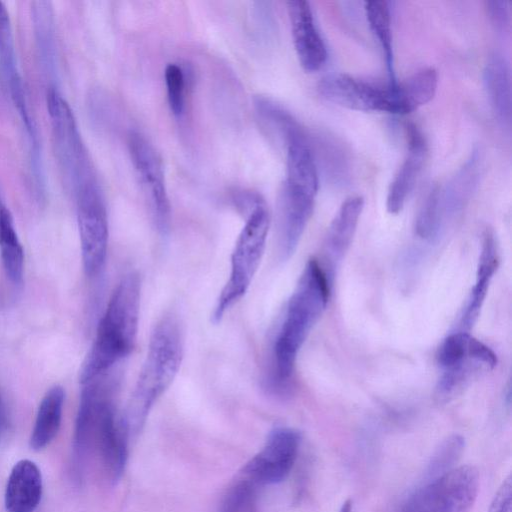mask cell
I'll return each instance as SVG.
<instances>
[{"mask_svg": "<svg viewBox=\"0 0 512 512\" xmlns=\"http://www.w3.org/2000/svg\"><path fill=\"white\" fill-rule=\"evenodd\" d=\"M287 10L298 60L304 70L315 72L326 62L327 50L310 4L304 0L288 1Z\"/></svg>", "mask_w": 512, "mask_h": 512, "instance_id": "7c38bea8", "label": "cell"}, {"mask_svg": "<svg viewBox=\"0 0 512 512\" xmlns=\"http://www.w3.org/2000/svg\"><path fill=\"white\" fill-rule=\"evenodd\" d=\"M184 336L178 317L165 314L155 324L135 387L123 412L130 434L138 433L175 380L183 360Z\"/></svg>", "mask_w": 512, "mask_h": 512, "instance_id": "277c9868", "label": "cell"}, {"mask_svg": "<svg viewBox=\"0 0 512 512\" xmlns=\"http://www.w3.org/2000/svg\"><path fill=\"white\" fill-rule=\"evenodd\" d=\"M118 382L108 372L83 384L72 446L73 466L79 478L92 456L110 482H117L123 475L131 434L123 412L118 410Z\"/></svg>", "mask_w": 512, "mask_h": 512, "instance_id": "6da1fadb", "label": "cell"}, {"mask_svg": "<svg viewBox=\"0 0 512 512\" xmlns=\"http://www.w3.org/2000/svg\"><path fill=\"white\" fill-rule=\"evenodd\" d=\"M0 69L5 82L21 76L15 51L13 29L6 5L0 1Z\"/></svg>", "mask_w": 512, "mask_h": 512, "instance_id": "d4e9b609", "label": "cell"}, {"mask_svg": "<svg viewBox=\"0 0 512 512\" xmlns=\"http://www.w3.org/2000/svg\"><path fill=\"white\" fill-rule=\"evenodd\" d=\"M53 147L67 187L73 195L85 186L97 182L87 149L82 140L74 113L54 87L46 94Z\"/></svg>", "mask_w": 512, "mask_h": 512, "instance_id": "8992f818", "label": "cell"}, {"mask_svg": "<svg viewBox=\"0 0 512 512\" xmlns=\"http://www.w3.org/2000/svg\"><path fill=\"white\" fill-rule=\"evenodd\" d=\"M317 90L325 100L348 109L407 114L399 82L384 86L347 74H332L321 79Z\"/></svg>", "mask_w": 512, "mask_h": 512, "instance_id": "ba28073f", "label": "cell"}, {"mask_svg": "<svg viewBox=\"0 0 512 512\" xmlns=\"http://www.w3.org/2000/svg\"><path fill=\"white\" fill-rule=\"evenodd\" d=\"M7 427V412L4 401L0 395V441Z\"/></svg>", "mask_w": 512, "mask_h": 512, "instance_id": "1f68e13d", "label": "cell"}, {"mask_svg": "<svg viewBox=\"0 0 512 512\" xmlns=\"http://www.w3.org/2000/svg\"><path fill=\"white\" fill-rule=\"evenodd\" d=\"M33 29L42 65L52 73L56 66V38L53 9L50 2L36 1L31 5Z\"/></svg>", "mask_w": 512, "mask_h": 512, "instance_id": "7402d4cb", "label": "cell"}, {"mask_svg": "<svg viewBox=\"0 0 512 512\" xmlns=\"http://www.w3.org/2000/svg\"><path fill=\"white\" fill-rule=\"evenodd\" d=\"M480 367L482 366L470 360L463 364L444 369L436 385V397L440 401H446L453 397L470 376Z\"/></svg>", "mask_w": 512, "mask_h": 512, "instance_id": "4316f807", "label": "cell"}, {"mask_svg": "<svg viewBox=\"0 0 512 512\" xmlns=\"http://www.w3.org/2000/svg\"><path fill=\"white\" fill-rule=\"evenodd\" d=\"M164 78L170 110L174 116L181 117L185 109L184 70L177 63H169L165 68Z\"/></svg>", "mask_w": 512, "mask_h": 512, "instance_id": "83f0119b", "label": "cell"}, {"mask_svg": "<svg viewBox=\"0 0 512 512\" xmlns=\"http://www.w3.org/2000/svg\"><path fill=\"white\" fill-rule=\"evenodd\" d=\"M485 89L499 123L511 125V75L509 64L504 57L495 54L489 58L484 71Z\"/></svg>", "mask_w": 512, "mask_h": 512, "instance_id": "ac0fdd59", "label": "cell"}, {"mask_svg": "<svg viewBox=\"0 0 512 512\" xmlns=\"http://www.w3.org/2000/svg\"><path fill=\"white\" fill-rule=\"evenodd\" d=\"M331 285L321 263L309 259L272 342L264 378V388L271 395L283 397L289 393L297 356L328 304Z\"/></svg>", "mask_w": 512, "mask_h": 512, "instance_id": "7a4b0ae2", "label": "cell"}, {"mask_svg": "<svg viewBox=\"0 0 512 512\" xmlns=\"http://www.w3.org/2000/svg\"><path fill=\"white\" fill-rule=\"evenodd\" d=\"M141 281L135 272L122 277L98 323L92 346L80 369V383L86 384L128 357L137 343Z\"/></svg>", "mask_w": 512, "mask_h": 512, "instance_id": "3957f363", "label": "cell"}, {"mask_svg": "<svg viewBox=\"0 0 512 512\" xmlns=\"http://www.w3.org/2000/svg\"><path fill=\"white\" fill-rule=\"evenodd\" d=\"M83 269L95 277L104 268L109 239L108 215L98 182L75 195Z\"/></svg>", "mask_w": 512, "mask_h": 512, "instance_id": "9c48e42d", "label": "cell"}, {"mask_svg": "<svg viewBox=\"0 0 512 512\" xmlns=\"http://www.w3.org/2000/svg\"><path fill=\"white\" fill-rule=\"evenodd\" d=\"M511 479L507 478L495 494L488 512H511L512 507Z\"/></svg>", "mask_w": 512, "mask_h": 512, "instance_id": "4dcf8cb0", "label": "cell"}, {"mask_svg": "<svg viewBox=\"0 0 512 512\" xmlns=\"http://www.w3.org/2000/svg\"><path fill=\"white\" fill-rule=\"evenodd\" d=\"M464 447V439L459 435L447 438L437 449L428 466L429 479L436 477L451 467L460 456Z\"/></svg>", "mask_w": 512, "mask_h": 512, "instance_id": "f1b7e54d", "label": "cell"}, {"mask_svg": "<svg viewBox=\"0 0 512 512\" xmlns=\"http://www.w3.org/2000/svg\"><path fill=\"white\" fill-rule=\"evenodd\" d=\"M0 254L4 271L14 285H21L24 274V250L13 217L0 197Z\"/></svg>", "mask_w": 512, "mask_h": 512, "instance_id": "ffe728a7", "label": "cell"}, {"mask_svg": "<svg viewBox=\"0 0 512 512\" xmlns=\"http://www.w3.org/2000/svg\"><path fill=\"white\" fill-rule=\"evenodd\" d=\"M300 433L291 427H275L259 450L242 468L241 474L263 487L285 480L296 462Z\"/></svg>", "mask_w": 512, "mask_h": 512, "instance_id": "8fae6325", "label": "cell"}, {"mask_svg": "<svg viewBox=\"0 0 512 512\" xmlns=\"http://www.w3.org/2000/svg\"><path fill=\"white\" fill-rule=\"evenodd\" d=\"M245 223L230 257V273L214 305L211 321L219 323L224 315L247 293L263 258L271 217L259 200L247 211Z\"/></svg>", "mask_w": 512, "mask_h": 512, "instance_id": "5b68a950", "label": "cell"}, {"mask_svg": "<svg viewBox=\"0 0 512 512\" xmlns=\"http://www.w3.org/2000/svg\"><path fill=\"white\" fill-rule=\"evenodd\" d=\"M407 155L391 182L386 209L390 214H398L404 207L425 164L428 147L422 132L412 123L405 125Z\"/></svg>", "mask_w": 512, "mask_h": 512, "instance_id": "4fadbf2b", "label": "cell"}, {"mask_svg": "<svg viewBox=\"0 0 512 512\" xmlns=\"http://www.w3.org/2000/svg\"><path fill=\"white\" fill-rule=\"evenodd\" d=\"M479 483L475 467H453L414 491L400 512H470L477 499Z\"/></svg>", "mask_w": 512, "mask_h": 512, "instance_id": "52a82bcc", "label": "cell"}, {"mask_svg": "<svg viewBox=\"0 0 512 512\" xmlns=\"http://www.w3.org/2000/svg\"><path fill=\"white\" fill-rule=\"evenodd\" d=\"M352 511V502L351 500H347L343 503L340 512H351Z\"/></svg>", "mask_w": 512, "mask_h": 512, "instance_id": "d6a6232c", "label": "cell"}, {"mask_svg": "<svg viewBox=\"0 0 512 512\" xmlns=\"http://www.w3.org/2000/svg\"><path fill=\"white\" fill-rule=\"evenodd\" d=\"M470 338L468 332L460 331L451 333L443 340L437 352V362L443 370L473 361L469 357Z\"/></svg>", "mask_w": 512, "mask_h": 512, "instance_id": "484cf974", "label": "cell"}, {"mask_svg": "<svg viewBox=\"0 0 512 512\" xmlns=\"http://www.w3.org/2000/svg\"><path fill=\"white\" fill-rule=\"evenodd\" d=\"M363 207V197L352 196L347 198L340 206L328 228L323 247L326 260L323 269L331 280L337 264L342 260L351 245Z\"/></svg>", "mask_w": 512, "mask_h": 512, "instance_id": "5bb4252c", "label": "cell"}, {"mask_svg": "<svg viewBox=\"0 0 512 512\" xmlns=\"http://www.w3.org/2000/svg\"><path fill=\"white\" fill-rule=\"evenodd\" d=\"M478 149L473 150L469 158L456 172L444 189H440V202L444 221L459 213L468 203L478 185L481 156Z\"/></svg>", "mask_w": 512, "mask_h": 512, "instance_id": "e0dca14e", "label": "cell"}, {"mask_svg": "<svg viewBox=\"0 0 512 512\" xmlns=\"http://www.w3.org/2000/svg\"><path fill=\"white\" fill-rule=\"evenodd\" d=\"M64 401L65 391L59 385L51 387L44 394L29 439L31 449L40 451L56 437L61 426Z\"/></svg>", "mask_w": 512, "mask_h": 512, "instance_id": "d6986e66", "label": "cell"}, {"mask_svg": "<svg viewBox=\"0 0 512 512\" xmlns=\"http://www.w3.org/2000/svg\"><path fill=\"white\" fill-rule=\"evenodd\" d=\"M364 10L369 28L384 54L389 78L388 84L396 85L398 81L394 70L393 37L389 3L383 0L368 1L365 2Z\"/></svg>", "mask_w": 512, "mask_h": 512, "instance_id": "44dd1931", "label": "cell"}, {"mask_svg": "<svg viewBox=\"0 0 512 512\" xmlns=\"http://www.w3.org/2000/svg\"><path fill=\"white\" fill-rule=\"evenodd\" d=\"M486 7L489 19L495 29L500 32L507 31L511 22L510 2L488 1Z\"/></svg>", "mask_w": 512, "mask_h": 512, "instance_id": "f546056e", "label": "cell"}, {"mask_svg": "<svg viewBox=\"0 0 512 512\" xmlns=\"http://www.w3.org/2000/svg\"><path fill=\"white\" fill-rule=\"evenodd\" d=\"M259 488L240 473L226 489L218 512H258Z\"/></svg>", "mask_w": 512, "mask_h": 512, "instance_id": "603a6c76", "label": "cell"}, {"mask_svg": "<svg viewBox=\"0 0 512 512\" xmlns=\"http://www.w3.org/2000/svg\"><path fill=\"white\" fill-rule=\"evenodd\" d=\"M498 251L492 231L483 234L481 252L476 273V282L472 288L468 303L461 318V326L468 331L478 318L491 279L498 267Z\"/></svg>", "mask_w": 512, "mask_h": 512, "instance_id": "2e32d148", "label": "cell"}, {"mask_svg": "<svg viewBox=\"0 0 512 512\" xmlns=\"http://www.w3.org/2000/svg\"><path fill=\"white\" fill-rule=\"evenodd\" d=\"M43 492L39 467L29 459L19 460L7 479L4 505L7 512H34Z\"/></svg>", "mask_w": 512, "mask_h": 512, "instance_id": "9a60e30c", "label": "cell"}, {"mask_svg": "<svg viewBox=\"0 0 512 512\" xmlns=\"http://www.w3.org/2000/svg\"><path fill=\"white\" fill-rule=\"evenodd\" d=\"M440 187L434 185L427 192L420 206L415 221L416 234L425 240L434 239L440 232L444 223L441 202Z\"/></svg>", "mask_w": 512, "mask_h": 512, "instance_id": "cb8c5ba5", "label": "cell"}, {"mask_svg": "<svg viewBox=\"0 0 512 512\" xmlns=\"http://www.w3.org/2000/svg\"><path fill=\"white\" fill-rule=\"evenodd\" d=\"M128 149L155 227L165 236L170 230L171 205L162 160L154 146L139 132L129 134Z\"/></svg>", "mask_w": 512, "mask_h": 512, "instance_id": "30bf717a", "label": "cell"}]
</instances>
